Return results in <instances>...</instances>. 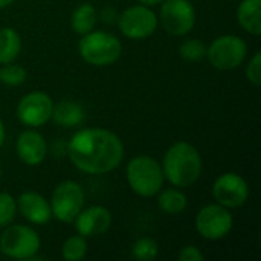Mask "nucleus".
I'll return each instance as SVG.
<instances>
[{
	"mask_svg": "<svg viewBox=\"0 0 261 261\" xmlns=\"http://www.w3.org/2000/svg\"><path fill=\"white\" fill-rule=\"evenodd\" d=\"M66 154L75 168L87 174H106L124 159V144L107 128H81L66 144Z\"/></svg>",
	"mask_w": 261,
	"mask_h": 261,
	"instance_id": "f257e3e1",
	"label": "nucleus"
},
{
	"mask_svg": "<svg viewBox=\"0 0 261 261\" xmlns=\"http://www.w3.org/2000/svg\"><path fill=\"white\" fill-rule=\"evenodd\" d=\"M161 165L164 177L177 188L194 185L203 171V161L199 150L187 141L174 142L165 151Z\"/></svg>",
	"mask_w": 261,
	"mask_h": 261,
	"instance_id": "f03ea898",
	"label": "nucleus"
},
{
	"mask_svg": "<svg viewBox=\"0 0 261 261\" xmlns=\"http://www.w3.org/2000/svg\"><path fill=\"white\" fill-rule=\"evenodd\" d=\"M127 184L139 197H153L164 188L162 165L151 156L139 154L128 161L125 168Z\"/></svg>",
	"mask_w": 261,
	"mask_h": 261,
	"instance_id": "7ed1b4c3",
	"label": "nucleus"
},
{
	"mask_svg": "<svg viewBox=\"0 0 261 261\" xmlns=\"http://www.w3.org/2000/svg\"><path fill=\"white\" fill-rule=\"evenodd\" d=\"M80 57L90 66L106 67L116 63L122 54L121 40L107 31H90L78 41Z\"/></svg>",
	"mask_w": 261,
	"mask_h": 261,
	"instance_id": "20e7f679",
	"label": "nucleus"
},
{
	"mask_svg": "<svg viewBox=\"0 0 261 261\" xmlns=\"http://www.w3.org/2000/svg\"><path fill=\"white\" fill-rule=\"evenodd\" d=\"M41 246L40 236L28 225H8L0 234V251L14 260H32Z\"/></svg>",
	"mask_w": 261,
	"mask_h": 261,
	"instance_id": "39448f33",
	"label": "nucleus"
},
{
	"mask_svg": "<svg viewBox=\"0 0 261 261\" xmlns=\"http://www.w3.org/2000/svg\"><path fill=\"white\" fill-rule=\"evenodd\" d=\"M248 55L246 41L232 34H225L213 40L206 47V58L217 70H234L243 64Z\"/></svg>",
	"mask_w": 261,
	"mask_h": 261,
	"instance_id": "423d86ee",
	"label": "nucleus"
},
{
	"mask_svg": "<svg viewBox=\"0 0 261 261\" xmlns=\"http://www.w3.org/2000/svg\"><path fill=\"white\" fill-rule=\"evenodd\" d=\"M84 202L86 194L83 187L73 180H63L50 194L49 205L52 217L61 223H73L75 217L84 208Z\"/></svg>",
	"mask_w": 261,
	"mask_h": 261,
	"instance_id": "0eeeda50",
	"label": "nucleus"
},
{
	"mask_svg": "<svg viewBox=\"0 0 261 261\" xmlns=\"http://www.w3.org/2000/svg\"><path fill=\"white\" fill-rule=\"evenodd\" d=\"M196 231L200 237L210 242L223 240L234 226V217L228 208L216 203H208L199 210L194 220Z\"/></svg>",
	"mask_w": 261,
	"mask_h": 261,
	"instance_id": "6e6552de",
	"label": "nucleus"
},
{
	"mask_svg": "<svg viewBox=\"0 0 261 261\" xmlns=\"http://www.w3.org/2000/svg\"><path fill=\"white\" fill-rule=\"evenodd\" d=\"M158 21L168 34L184 37L188 35L196 24V9L190 0H164Z\"/></svg>",
	"mask_w": 261,
	"mask_h": 261,
	"instance_id": "1a4fd4ad",
	"label": "nucleus"
},
{
	"mask_svg": "<svg viewBox=\"0 0 261 261\" xmlns=\"http://www.w3.org/2000/svg\"><path fill=\"white\" fill-rule=\"evenodd\" d=\"M118 26L124 37L130 40H144L151 37L158 29V15L144 5H133L118 15Z\"/></svg>",
	"mask_w": 261,
	"mask_h": 261,
	"instance_id": "9d476101",
	"label": "nucleus"
},
{
	"mask_svg": "<svg viewBox=\"0 0 261 261\" xmlns=\"http://www.w3.org/2000/svg\"><path fill=\"white\" fill-rule=\"evenodd\" d=\"M52 109H54L52 98L44 92L34 90L20 98L15 113L23 125L29 128H37L44 125L47 121H50Z\"/></svg>",
	"mask_w": 261,
	"mask_h": 261,
	"instance_id": "9b49d317",
	"label": "nucleus"
},
{
	"mask_svg": "<svg viewBox=\"0 0 261 261\" xmlns=\"http://www.w3.org/2000/svg\"><path fill=\"white\" fill-rule=\"evenodd\" d=\"M249 194L251 190L248 182L237 173H223L214 180L213 185L214 200L228 210L242 208L248 202Z\"/></svg>",
	"mask_w": 261,
	"mask_h": 261,
	"instance_id": "f8f14e48",
	"label": "nucleus"
},
{
	"mask_svg": "<svg viewBox=\"0 0 261 261\" xmlns=\"http://www.w3.org/2000/svg\"><path fill=\"white\" fill-rule=\"evenodd\" d=\"M73 226L78 234L86 239L106 234L112 226V213L101 205H92L83 208L73 220Z\"/></svg>",
	"mask_w": 261,
	"mask_h": 261,
	"instance_id": "ddd939ff",
	"label": "nucleus"
},
{
	"mask_svg": "<svg viewBox=\"0 0 261 261\" xmlns=\"http://www.w3.org/2000/svg\"><path fill=\"white\" fill-rule=\"evenodd\" d=\"M15 151L18 159L28 167L40 165L47 154V142L41 133L34 128L23 130L15 142Z\"/></svg>",
	"mask_w": 261,
	"mask_h": 261,
	"instance_id": "4468645a",
	"label": "nucleus"
},
{
	"mask_svg": "<svg viewBox=\"0 0 261 261\" xmlns=\"http://www.w3.org/2000/svg\"><path fill=\"white\" fill-rule=\"evenodd\" d=\"M17 211L32 225H46L52 219L49 200L35 191H24L18 196Z\"/></svg>",
	"mask_w": 261,
	"mask_h": 261,
	"instance_id": "2eb2a0df",
	"label": "nucleus"
},
{
	"mask_svg": "<svg viewBox=\"0 0 261 261\" xmlns=\"http://www.w3.org/2000/svg\"><path fill=\"white\" fill-rule=\"evenodd\" d=\"M50 119L63 128H75L86 119L84 107L72 99H61L54 104Z\"/></svg>",
	"mask_w": 261,
	"mask_h": 261,
	"instance_id": "dca6fc26",
	"label": "nucleus"
},
{
	"mask_svg": "<svg viewBox=\"0 0 261 261\" xmlns=\"http://www.w3.org/2000/svg\"><path fill=\"white\" fill-rule=\"evenodd\" d=\"M237 21L248 34H261V0H242L237 6Z\"/></svg>",
	"mask_w": 261,
	"mask_h": 261,
	"instance_id": "f3484780",
	"label": "nucleus"
},
{
	"mask_svg": "<svg viewBox=\"0 0 261 261\" xmlns=\"http://www.w3.org/2000/svg\"><path fill=\"white\" fill-rule=\"evenodd\" d=\"M188 206V199L177 187L165 188L158 193V208L167 216H179Z\"/></svg>",
	"mask_w": 261,
	"mask_h": 261,
	"instance_id": "a211bd4d",
	"label": "nucleus"
},
{
	"mask_svg": "<svg viewBox=\"0 0 261 261\" xmlns=\"http://www.w3.org/2000/svg\"><path fill=\"white\" fill-rule=\"evenodd\" d=\"M98 23V11L92 3L78 5L70 15V26L75 34L84 35L95 29Z\"/></svg>",
	"mask_w": 261,
	"mask_h": 261,
	"instance_id": "6ab92c4d",
	"label": "nucleus"
},
{
	"mask_svg": "<svg viewBox=\"0 0 261 261\" xmlns=\"http://www.w3.org/2000/svg\"><path fill=\"white\" fill-rule=\"evenodd\" d=\"M21 50V37L14 28L0 29V64L12 63Z\"/></svg>",
	"mask_w": 261,
	"mask_h": 261,
	"instance_id": "aec40b11",
	"label": "nucleus"
},
{
	"mask_svg": "<svg viewBox=\"0 0 261 261\" xmlns=\"http://www.w3.org/2000/svg\"><path fill=\"white\" fill-rule=\"evenodd\" d=\"M89 245L87 239L81 234L67 237L61 245V257L66 261H80L87 255Z\"/></svg>",
	"mask_w": 261,
	"mask_h": 261,
	"instance_id": "412c9836",
	"label": "nucleus"
},
{
	"mask_svg": "<svg viewBox=\"0 0 261 261\" xmlns=\"http://www.w3.org/2000/svg\"><path fill=\"white\" fill-rule=\"evenodd\" d=\"M159 255L158 242L151 237H141L132 246V257L138 261H153Z\"/></svg>",
	"mask_w": 261,
	"mask_h": 261,
	"instance_id": "4be33fe9",
	"label": "nucleus"
},
{
	"mask_svg": "<svg viewBox=\"0 0 261 261\" xmlns=\"http://www.w3.org/2000/svg\"><path fill=\"white\" fill-rule=\"evenodd\" d=\"M179 55L184 61L196 63L206 58V46L199 38H187L179 47Z\"/></svg>",
	"mask_w": 261,
	"mask_h": 261,
	"instance_id": "5701e85b",
	"label": "nucleus"
},
{
	"mask_svg": "<svg viewBox=\"0 0 261 261\" xmlns=\"http://www.w3.org/2000/svg\"><path fill=\"white\" fill-rule=\"evenodd\" d=\"M26 76H28L26 69L21 64H17L14 61L2 64L0 67V81L6 86H11V87L21 86L26 81Z\"/></svg>",
	"mask_w": 261,
	"mask_h": 261,
	"instance_id": "b1692460",
	"label": "nucleus"
},
{
	"mask_svg": "<svg viewBox=\"0 0 261 261\" xmlns=\"http://www.w3.org/2000/svg\"><path fill=\"white\" fill-rule=\"evenodd\" d=\"M17 217V200L9 194L0 193V228L11 225Z\"/></svg>",
	"mask_w": 261,
	"mask_h": 261,
	"instance_id": "393cba45",
	"label": "nucleus"
},
{
	"mask_svg": "<svg viewBox=\"0 0 261 261\" xmlns=\"http://www.w3.org/2000/svg\"><path fill=\"white\" fill-rule=\"evenodd\" d=\"M245 72H246V78H248V81H249L251 84H254V86H257V87H258V86L261 84V52L260 50H257V52L252 55V58L248 61Z\"/></svg>",
	"mask_w": 261,
	"mask_h": 261,
	"instance_id": "a878e982",
	"label": "nucleus"
},
{
	"mask_svg": "<svg viewBox=\"0 0 261 261\" xmlns=\"http://www.w3.org/2000/svg\"><path fill=\"white\" fill-rule=\"evenodd\" d=\"M180 261H203L205 260V255L202 254V251L194 246V245H185L180 252H179V257Z\"/></svg>",
	"mask_w": 261,
	"mask_h": 261,
	"instance_id": "bb28decb",
	"label": "nucleus"
},
{
	"mask_svg": "<svg viewBox=\"0 0 261 261\" xmlns=\"http://www.w3.org/2000/svg\"><path fill=\"white\" fill-rule=\"evenodd\" d=\"M101 20L104 21V23H113V21H116L118 20V14H116V11L112 8V6H106L102 11H101Z\"/></svg>",
	"mask_w": 261,
	"mask_h": 261,
	"instance_id": "cd10ccee",
	"label": "nucleus"
},
{
	"mask_svg": "<svg viewBox=\"0 0 261 261\" xmlns=\"http://www.w3.org/2000/svg\"><path fill=\"white\" fill-rule=\"evenodd\" d=\"M164 0H138L139 5H144V6H148V8H153V6H158L161 5Z\"/></svg>",
	"mask_w": 261,
	"mask_h": 261,
	"instance_id": "c85d7f7f",
	"label": "nucleus"
},
{
	"mask_svg": "<svg viewBox=\"0 0 261 261\" xmlns=\"http://www.w3.org/2000/svg\"><path fill=\"white\" fill-rule=\"evenodd\" d=\"M3 144H5V125L0 119V148L3 147Z\"/></svg>",
	"mask_w": 261,
	"mask_h": 261,
	"instance_id": "c756f323",
	"label": "nucleus"
},
{
	"mask_svg": "<svg viewBox=\"0 0 261 261\" xmlns=\"http://www.w3.org/2000/svg\"><path fill=\"white\" fill-rule=\"evenodd\" d=\"M14 3V0H0V9H5V8H8L9 5H12Z\"/></svg>",
	"mask_w": 261,
	"mask_h": 261,
	"instance_id": "7c9ffc66",
	"label": "nucleus"
},
{
	"mask_svg": "<svg viewBox=\"0 0 261 261\" xmlns=\"http://www.w3.org/2000/svg\"><path fill=\"white\" fill-rule=\"evenodd\" d=\"M0 177H2V165H0Z\"/></svg>",
	"mask_w": 261,
	"mask_h": 261,
	"instance_id": "2f4dec72",
	"label": "nucleus"
}]
</instances>
